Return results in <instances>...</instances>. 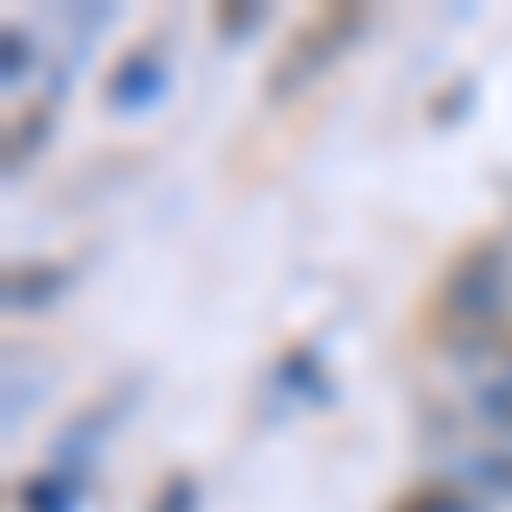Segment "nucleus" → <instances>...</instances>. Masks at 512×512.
I'll use <instances>...</instances> for the list:
<instances>
[{
  "mask_svg": "<svg viewBox=\"0 0 512 512\" xmlns=\"http://www.w3.org/2000/svg\"><path fill=\"white\" fill-rule=\"evenodd\" d=\"M355 28H362V14H355V7H335V14H321L308 35H294V41H287V55H280V69H274V96H287L294 82L321 76V69H328L321 55H335V48H342Z\"/></svg>",
  "mask_w": 512,
  "mask_h": 512,
  "instance_id": "1",
  "label": "nucleus"
},
{
  "mask_svg": "<svg viewBox=\"0 0 512 512\" xmlns=\"http://www.w3.org/2000/svg\"><path fill=\"white\" fill-rule=\"evenodd\" d=\"M506 260H499V246H485V253H472L458 274H451V287H444V301L458 308L465 321H492L499 315V301H506Z\"/></svg>",
  "mask_w": 512,
  "mask_h": 512,
  "instance_id": "2",
  "label": "nucleus"
},
{
  "mask_svg": "<svg viewBox=\"0 0 512 512\" xmlns=\"http://www.w3.org/2000/svg\"><path fill=\"white\" fill-rule=\"evenodd\" d=\"M472 472L485 478V485H499V492H512V444H506V451H492V458H478Z\"/></svg>",
  "mask_w": 512,
  "mask_h": 512,
  "instance_id": "4",
  "label": "nucleus"
},
{
  "mask_svg": "<svg viewBox=\"0 0 512 512\" xmlns=\"http://www.w3.org/2000/svg\"><path fill=\"white\" fill-rule=\"evenodd\" d=\"M472 417L485 431H499L512 444V376H492V383H478L472 390Z\"/></svg>",
  "mask_w": 512,
  "mask_h": 512,
  "instance_id": "3",
  "label": "nucleus"
},
{
  "mask_svg": "<svg viewBox=\"0 0 512 512\" xmlns=\"http://www.w3.org/2000/svg\"><path fill=\"white\" fill-rule=\"evenodd\" d=\"M164 512H192V492H185V485H171V506Z\"/></svg>",
  "mask_w": 512,
  "mask_h": 512,
  "instance_id": "5",
  "label": "nucleus"
}]
</instances>
